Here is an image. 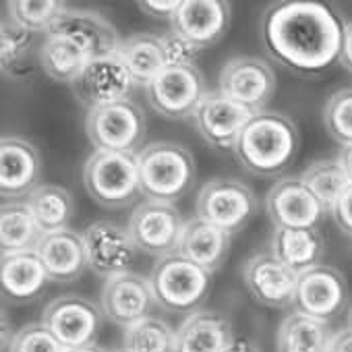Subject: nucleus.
I'll list each match as a JSON object with an SVG mask.
<instances>
[{
    "label": "nucleus",
    "instance_id": "obj_28",
    "mask_svg": "<svg viewBox=\"0 0 352 352\" xmlns=\"http://www.w3.org/2000/svg\"><path fill=\"white\" fill-rule=\"evenodd\" d=\"M333 331L327 321L313 319L298 311L286 315L278 327V352H327Z\"/></svg>",
    "mask_w": 352,
    "mask_h": 352
},
{
    "label": "nucleus",
    "instance_id": "obj_21",
    "mask_svg": "<svg viewBox=\"0 0 352 352\" xmlns=\"http://www.w3.org/2000/svg\"><path fill=\"white\" fill-rule=\"evenodd\" d=\"M230 25V3L224 0H183L172 28L206 48L224 38Z\"/></svg>",
    "mask_w": 352,
    "mask_h": 352
},
{
    "label": "nucleus",
    "instance_id": "obj_41",
    "mask_svg": "<svg viewBox=\"0 0 352 352\" xmlns=\"http://www.w3.org/2000/svg\"><path fill=\"white\" fill-rule=\"evenodd\" d=\"M327 352H352V329L344 327L340 331H333Z\"/></svg>",
    "mask_w": 352,
    "mask_h": 352
},
{
    "label": "nucleus",
    "instance_id": "obj_45",
    "mask_svg": "<svg viewBox=\"0 0 352 352\" xmlns=\"http://www.w3.org/2000/svg\"><path fill=\"white\" fill-rule=\"evenodd\" d=\"M65 352H106L104 348H100L98 344L94 346H85V348H75V350H65Z\"/></svg>",
    "mask_w": 352,
    "mask_h": 352
},
{
    "label": "nucleus",
    "instance_id": "obj_24",
    "mask_svg": "<svg viewBox=\"0 0 352 352\" xmlns=\"http://www.w3.org/2000/svg\"><path fill=\"white\" fill-rule=\"evenodd\" d=\"M234 340L232 323L222 313L199 309L176 329L174 352H226Z\"/></svg>",
    "mask_w": 352,
    "mask_h": 352
},
{
    "label": "nucleus",
    "instance_id": "obj_3",
    "mask_svg": "<svg viewBox=\"0 0 352 352\" xmlns=\"http://www.w3.org/2000/svg\"><path fill=\"white\" fill-rule=\"evenodd\" d=\"M141 191L151 201L174 204L195 183L193 153L174 141H153L137 153Z\"/></svg>",
    "mask_w": 352,
    "mask_h": 352
},
{
    "label": "nucleus",
    "instance_id": "obj_14",
    "mask_svg": "<svg viewBox=\"0 0 352 352\" xmlns=\"http://www.w3.org/2000/svg\"><path fill=\"white\" fill-rule=\"evenodd\" d=\"M71 87L77 102L91 110L98 106L131 100V91L137 85L120 54L116 52L94 58Z\"/></svg>",
    "mask_w": 352,
    "mask_h": 352
},
{
    "label": "nucleus",
    "instance_id": "obj_15",
    "mask_svg": "<svg viewBox=\"0 0 352 352\" xmlns=\"http://www.w3.org/2000/svg\"><path fill=\"white\" fill-rule=\"evenodd\" d=\"M265 210L274 228H317L327 212L300 176L276 181L267 191Z\"/></svg>",
    "mask_w": 352,
    "mask_h": 352
},
{
    "label": "nucleus",
    "instance_id": "obj_12",
    "mask_svg": "<svg viewBox=\"0 0 352 352\" xmlns=\"http://www.w3.org/2000/svg\"><path fill=\"white\" fill-rule=\"evenodd\" d=\"M81 234L87 251V265L96 276L108 280L112 276L131 272L139 249L133 243L129 228L110 220H98Z\"/></svg>",
    "mask_w": 352,
    "mask_h": 352
},
{
    "label": "nucleus",
    "instance_id": "obj_33",
    "mask_svg": "<svg viewBox=\"0 0 352 352\" xmlns=\"http://www.w3.org/2000/svg\"><path fill=\"white\" fill-rule=\"evenodd\" d=\"M176 331L160 317H145L122 331V346L129 352H174Z\"/></svg>",
    "mask_w": 352,
    "mask_h": 352
},
{
    "label": "nucleus",
    "instance_id": "obj_27",
    "mask_svg": "<svg viewBox=\"0 0 352 352\" xmlns=\"http://www.w3.org/2000/svg\"><path fill=\"white\" fill-rule=\"evenodd\" d=\"M40 67L42 71L60 83H75L83 69L94 60L77 42L63 38V36H44V42L40 46Z\"/></svg>",
    "mask_w": 352,
    "mask_h": 352
},
{
    "label": "nucleus",
    "instance_id": "obj_40",
    "mask_svg": "<svg viewBox=\"0 0 352 352\" xmlns=\"http://www.w3.org/2000/svg\"><path fill=\"white\" fill-rule=\"evenodd\" d=\"M331 216H333L338 228H340L344 234L352 236V185L346 189V193H344V195L340 197V201L333 206Z\"/></svg>",
    "mask_w": 352,
    "mask_h": 352
},
{
    "label": "nucleus",
    "instance_id": "obj_7",
    "mask_svg": "<svg viewBox=\"0 0 352 352\" xmlns=\"http://www.w3.org/2000/svg\"><path fill=\"white\" fill-rule=\"evenodd\" d=\"M197 218L234 236L257 214V197L241 181L214 179L206 183L195 201Z\"/></svg>",
    "mask_w": 352,
    "mask_h": 352
},
{
    "label": "nucleus",
    "instance_id": "obj_31",
    "mask_svg": "<svg viewBox=\"0 0 352 352\" xmlns=\"http://www.w3.org/2000/svg\"><path fill=\"white\" fill-rule=\"evenodd\" d=\"M25 201L44 234L67 230L75 216L73 195L58 185H40Z\"/></svg>",
    "mask_w": 352,
    "mask_h": 352
},
{
    "label": "nucleus",
    "instance_id": "obj_23",
    "mask_svg": "<svg viewBox=\"0 0 352 352\" xmlns=\"http://www.w3.org/2000/svg\"><path fill=\"white\" fill-rule=\"evenodd\" d=\"M36 251L48 272V278L58 284H69L79 280L83 272L89 267L83 234L71 228L44 234Z\"/></svg>",
    "mask_w": 352,
    "mask_h": 352
},
{
    "label": "nucleus",
    "instance_id": "obj_47",
    "mask_svg": "<svg viewBox=\"0 0 352 352\" xmlns=\"http://www.w3.org/2000/svg\"><path fill=\"white\" fill-rule=\"evenodd\" d=\"M110 352H129V350H126L124 346H120V348H114V350H110Z\"/></svg>",
    "mask_w": 352,
    "mask_h": 352
},
{
    "label": "nucleus",
    "instance_id": "obj_46",
    "mask_svg": "<svg viewBox=\"0 0 352 352\" xmlns=\"http://www.w3.org/2000/svg\"><path fill=\"white\" fill-rule=\"evenodd\" d=\"M348 327L352 329V307H350V313H348Z\"/></svg>",
    "mask_w": 352,
    "mask_h": 352
},
{
    "label": "nucleus",
    "instance_id": "obj_43",
    "mask_svg": "<svg viewBox=\"0 0 352 352\" xmlns=\"http://www.w3.org/2000/svg\"><path fill=\"white\" fill-rule=\"evenodd\" d=\"M338 160H340L342 168L346 170L350 183H352V145H344L338 153Z\"/></svg>",
    "mask_w": 352,
    "mask_h": 352
},
{
    "label": "nucleus",
    "instance_id": "obj_26",
    "mask_svg": "<svg viewBox=\"0 0 352 352\" xmlns=\"http://www.w3.org/2000/svg\"><path fill=\"white\" fill-rule=\"evenodd\" d=\"M270 251L292 272L302 274L321 265L325 243L317 228H274Z\"/></svg>",
    "mask_w": 352,
    "mask_h": 352
},
{
    "label": "nucleus",
    "instance_id": "obj_18",
    "mask_svg": "<svg viewBox=\"0 0 352 352\" xmlns=\"http://www.w3.org/2000/svg\"><path fill=\"white\" fill-rule=\"evenodd\" d=\"M243 280L253 300L267 309H284L294 302L298 274L272 251L251 255L243 265Z\"/></svg>",
    "mask_w": 352,
    "mask_h": 352
},
{
    "label": "nucleus",
    "instance_id": "obj_13",
    "mask_svg": "<svg viewBox=\"0 0 352 352\" xmlns=\"http://www.w3.org/2000/svg\"><path fill=\"white\" fill-rule=\"evenodd\" d=\"M348 302L346 278L331 265H315L298 274L292 307L319 321H331Z\"/></svg>",
    "mask_w": 352,
    "mask_h": 352
},
{
    "label": "nucleus",
    "instance_id": "obj_4",
    "mask_svg": "<svg viewBox=\"0 0 352 352\" xmlns=\"http://www.w3.org/2000/svg\"><path fill=\"white\" fill-rule=\"evenodd\" d=\"M83 185L89 197L106 210L133 206L143 195L137 153H89L83 164Z\"/></svg>",
    "mask_w": 352,
    "mask_h": 352
},
{
    "label": "nucleus",
    "instance_id": "obj_11",
    "mask_svg": "<svg viewBox=\"0 0 352 352\" xmlns=\"http://www.w3.org/2000/svg\"><path fill=\"white\" fill-rule=\"evenodd\" d=\"M218 91L253 114L263 112L276 94L274 69L259 56H232L220 71Z\"/></svg>",
    "mask_w": 352,
    "mask_h": 352
},
{
    "label": "nucleus",
    "instance_id": "obj_17",
    "mask_svg": "<svg viewBox=\"0 0 352 352\" xmlns=\"http://www.w3.org/2000/svg\"><path fill=\"white\" fill-rule=\"evenodd\" d=\"M42 179V155L23 137H3L0 141V193L9 201H25Z\"/></svg>",
    "mask_w": 352,
    "mask_h": 352
},
{
    "label": "nucleus",
    "instance_id": "obj_39",
    "mask_svg": "<svg viewBox=\"0 0 352 352\" xmlns=\"http://www.w3.org/2000/svg\"><path fill=\"white\" fill-rule=\"evenodd\" d=\"M139 9L153 17V19H160V21H174L176 13H179L181 9V3L179 0H166V3H157V0H141V3H137Z\"/></svg>",
    "mask_w": 352,
    "mask_h": 352
},
{
    "label": "nucleus",
    "instance_id": "obj_36",
    "mask_svg": "<svg viewBox=\"0 0 352 352\" xmlns=\"http://www.w3.org/2000/svg\"><path fill=\"white\" fill-rule=\"evenodd\" d=\"M323 124L342 147L352 145V87L336 91L323 108Z\"/></svg>",
    "mask_w": 352,
    "mask_h": 352
},
{
    "label": "nucleus",
    "instance_id": "obj_29",
    "mask_svg": "<svg viewBox=\"0 0 352 352\" xmlns=\"http://www.w3.org/2000/svg\"><path fill=\"white\" fill-rule=\"evenodd\" d=\"M118 54L126 65L135 85L143 89L166 69L162 38L153 34H133L124 38Z\"/></svg>",
    "mask_w": 352,
    "mask_h": 352
},
{
    "label": "nucleus",
    "instance_id": "obj_1",
    "mask_svg": "<svg viewBox=\"0 0 352 352\" xmlns=\"http://www.w3.org/2000/svg\"><path fill=\"white\" fill-rule=\"evenodd\" d=\"M342 19L325 5L290 0L267 9L261 40L267 54L298 77H315L340 63Z\"/></svg>",
    "mask_w": 352,
    "mask_h": 352
},
{
    "label": "nucleus",
    "instance_id": "obj_34",
    "mask_svg": "<svg viewBox=\"0 0 352 352\" xmlns=\"http://www.w3.org/2000/svg\"><path fill=\"white\" fill-rule=\"evenodd\" d=\"M65 9L67 5L58 0H11L7 3L9 19L32 34H48Z\"/></svg>",
    "mask_w": 352,
    "mask_h": 352
},
{
    "label": "nucleus",
    "instance_id": "obj_22",
    "mask_svg": "<svg viewBox=\"0 0 352 352\" xmlns=\"http://www.w3.org/2000/svg\"><path fill=\"white\" fill-rule=\"evenodd\" d=\"M50 282L48 272L38 255V251H23L3 255L0 261V284L3 296L11 305H28L44 294Z\"/></svg>",
    "mask_w": 352,
    "mask_h": 352
},
{
    "label": "nucleus",
    "instance_id": "obj_6",
    "mask_svg": "<svg viewBox=\"0 0 352 352\" xmlns=\"http://www.w3.org/2000/svg\"><path fill=\"white\" fill-rule=\"evenodd\" d=\"M85 133L96 151L139 153L145 139V112L133 100L91 108L85 114Z\"/></svg>",
    "mask_w": 352,
    "mask_h": 352
},
{
    "label": "nucleus",
    "instance_id": "obj_32",
    "mask_svg": "<svg viewBox=\"0 0 352 352\" xmlns=\"http://www.w3.org/2000/svg\"><path fill=\"white\" fill-rule=\"evenodd\" d=\"M300 179L313 191V195L323 204V208L327 212L333 210V206L340 201V197L352 185L350 179H348V174H346V170L342 168L338 157L319 160V162L311 164L300 174Z\"/></svg>",
    "mask_w": 352,
    "mask_h": 352
},
{
    "label": "nucleus",
    "instance_id": "obj_5",
    "mask_svg": "<svg viewBox=\"0 0 352 352\" xmlns=\"http://www.w3.org/2000/svg\"><path fill=\"white\" fill-rule=\"evenodd\" d=\"M149 282L157 307L191 315L208 300L212 274L176 251L155 261Z\"/></svg>",
    "mask_w": 352,
    "mask_h": 352
},
{
    "label": "nucleus",
    "instance_id": "obj_2",
    "mask_svg": "<svg viewBox=\"0 0 352 352\" xmlns=\"http://www.w3.org/2000/svg\"><path fill=\"white\" fill-rule=\"evenodd\" d=\"M300 135L296 124L280 112L263 110L245 124L234 153L239 164L261 179L284 174L296 160Z\"/></svg>",
    "mask_w": 352,
    "mask_h": 352
},
{
    "label": "nucleus",
    "instance_id": "obj_42",
    "mask_svg": "<svg viewBox=\"0 0 352 352\" xmlns=\"http://www.w3.org/2000/svg\"><path fill=\"white\" fill-rule=\"evenodd\" d=\"M340 65L352 73V21L344 23V38H342V52H340Z\"/></svg>",
    "mask_w": 352,
    "mask_h": 352
},
{
    "label": "nucleus",
    "instance_id": "obj_44",
    "mask_svg": "<svg viewBox=\"0 0 352 352\" xmlns=\"http://www.w3.org/2000/svg\"><path fill=\"white\" fill-rule=\"evenodd\" d=\"M226 352H259L249 340H245V338H236L228 348H226Z\"/></svg>",
    "mask_w": 352,
    "mask_h": 352
},
{
    "label": "nucleus",
    "instance_id": "obj_37",
    "mask_svg": "<svg viewBox=\"0 0 352 352\" xmlns=\"http://www.w3.org/2000/svg\"><path fill=\"white\" fill-rule=\"evenodd\" d=\"M9 352H65V348L52 336V331L40 321L23 325L11 338Z\"/></svg>",
    "mask_w": 352,
    "mask_h": 352
},
{
    "label": "nucleus",
    "instance_id": "obj_38",
    "mask_svg": "<svg viewBox=\"0 0 352 352\" xmlns=\"http://www.w3.org/2000/svg\"><path fill=\"white\" fill-rule=\"evenodd\" d=\"M160 38H162L166 67H195V60L201 52V46L191 42L187 36L176 32L174 28Z\"/></svg>",
    "mask_w": 352,
    "mask_h": 352
},
{
    "label": "nucleus",
    "instance_id": "obj_35",
    "mask_svg": "<svg viewBox=\"0 0 352 352\" xmlns=\"http://www.w3.org/2000/svg\"><path fill=\"white\" fill-rule=\"evenodd\" d=\"M36 36L38 34L19 28L11 19L3 21V30H0V58H3V69L7 73H17L25 65L34 48Z\"/></svg>",
    "mask_w": 352,
    "mask_h": 352
},
{
    "label": "nucleus",
    "instance_id": "obj_16",
    "mask_svg": "<svg viewBox=\"0 0 352 352\" xmlns=\"http://www.w3.org/2000/svg\"><path fill=\"white\" fill-rule=\"evenodd\" d=\"M155 296L149 278L137 272H124L104 282L100 307L108 321L122 329L149 317L155 307Z\"/></svg>",
    "mask_w": 352,
    "mask_h": 352
},
{
    "label": "nucleus",
    "instance_id": "obj_8",
    "mask_svg": "<svg viewBox=\"0 0 352 352\" xmlns=\"http://www.w3.org/2000/svg\"><path fill=\"white\" fill-rule=\"evenodd\" d=\"M210 94L206 77L195 67H166L147 87L149 106L170 120L193 118Z\"/></svg>",
    "mask_w": 352,
    "mask_h": 352
},
{
    "label": "nucleus",
    "instance_id": "obj_30",
    "mask_svg": "<svg viewBox=\"0 0 352 352\" xmlns=\"http://www.w3.org/2000/svg\"><path fill=\"white\" fill-rule=\"evenodd\" d=\"M44 232L40 230L28 201H9L0 210V247L3 255L36 251Z\"/></svg>",
    "mask_w": 352,
    "mask_h": 352
},
{
    "label": "nucleus",
    "instance_id": "obj_9",
    "mask_svg": "<svg viewBox=\"0 0 352 352\" xmlns=\"http://www.w3.org/2000/svg\"><path fill=\"white\" fill-rule=\"evenodd\" d=\"M185 224L187 220L174 204L147 199L133 210L126 228L139 251L162 259L179 251Z\"/></svg>",
    "mask_w": 352,
    "mask_h": 352
},
{
    "label": "nucleus",
    "instance_id": "obj_19",
    "mask_svg": "<svg viewBox=\"0 0 352 352\" xmlns=\"http://www.w3.org/2000/svg\"><path fill=\"white\" fill-rule=\"evenodd\" d=\"M50 36H63L77 42L91 58L116 54L120 50V36L116 28L100 13L89 9H65L48 30ZM46 36V34H44Z\"/></svg>",
    "mask_w": 352,
    "mask_h": 352
},
{
    "label": "nucleus",
    "instance_id": "obj_10",
    "mask_svg": "<svg viewBox=\"0 0 352 352\" xmlns=\"http://www.w3.org/2000/svg\"><path fill=\"white\" fill-rule=\"evenodd\" d=\"M42 323L65 350H75L96 344L104 323V313L102 307L85 296L65 294L46 305Z\"/></svg>",
    "mask_w": 352,
    "mask_h": 352
},
{
    "label": "nucleus",
    "instance_id": "obj_20",
    "mask_svg": "<svg viewBox=\"0 0 352 352\" xmlns=\"http://www.w3.org/2000/svg\"><path fill=\"white\" fill-rule=\"evenodd\" d=\"M253 112L226 98L222 91H210L197 108L193 120L199 135L216 149H234L245 124Z\"/></svg>",
    "mask_w": 352,
    "mask_h": 352
},
{
    "label": "nucleus",
    "instance_id": "obj_25",
    "mask_svg": "<svg viewBox=\"0 0 352 352\" xmlns=\"http://www.w3.org/2000/svg\"><path fill=\"white\" fill-rule=\"evenodd\" d=\"M230 234H226L224 230L199 220V218H191L185 224L183 236H181V245H179V253L183 257H187L189 261L197 263L199 267L208 270L210 274L218 272L230 251Z\"/></svg>",
    "mask_w": 352,
    "mask_h": 352
}]
</instances>
